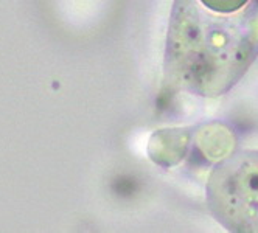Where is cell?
Returning <instances> with one entry per match:
<instances>
[{
    "instance_id": "1",
    "label": "cell",
    "mask_w": 258,
    "mask_h": 233,
    "mask_svg": "<svg viewBox=\"0 0 258 233\" xmlns=\"http://www.w3.org/2000/svg\"><path fill=\"white\" fill-rule=\"evenodd\" d=\"M258 58V0H174L165 42L170 87L219 98Z\"/></svg>"
},
{
    "instance_id": "2",
    "label": "cell",
    "mask_w": 258,
    "mask_h": 233,
    "mask_svg": "<svg viewBox=\"0 0 258 233\" xmlns=\"http://www.w3.org/2000/svg\"><path fill=\"white\" fill-rule=\"evenodd\" d=\"M206 202L226 230L258 233V149L235 151L219 160L209 176Z\"/></svg>"
}]
</instances>
